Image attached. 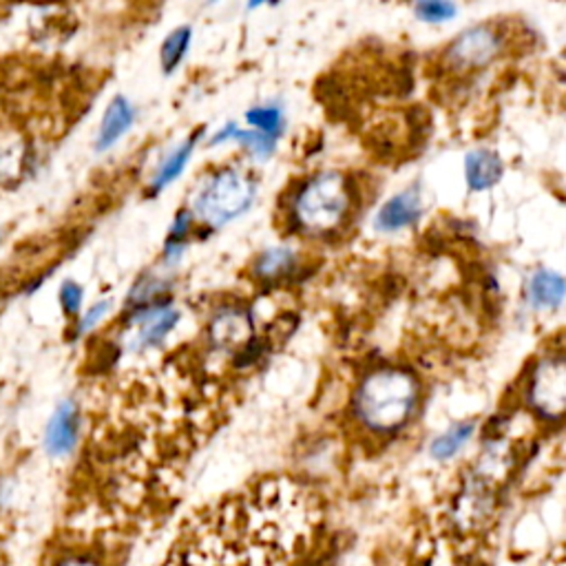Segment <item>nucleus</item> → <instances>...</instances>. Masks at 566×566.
<instances>
[{
    "mask_svg": "<svg viewBox=\"0 0 566 566\" xmlns=\"http://www.w3.org/2000/svg\"><path fill=\"white\" fill-rule=\"evenodd\" d=\"M191 40H193V29L188 25L173 29L164 38L162 49H160V62H162V70L166 76H171L181 65L188 53V47H191Z\"/></svg>",
    "mask_w": 566,
    "mask_h": 566,
    "instance_id": "obj_18",
    "label": "nucleus"
},
{
    "mask_svg": "<svg viewBox=\"0 0 566 566\" xmlns=\"http://www.w3.org/2000/svg\"><path fill=\"white\" fill-rule=\"evenodd\" d=\"M299 257L288 246H273L255 260L253 277L264 284H277L288 279L297 271Z\"/></svg>",
    "mask_w": 566,
    "mask_h": 566,
    "instance_id": "obj_12",
    "label": "nucleus"
},
{
    "mask_svg": "<svg viewBox=\"0 0 566 566\" xmlns=\"http://www.w3.org/2000/svg\"><path fill=\"white\" fill-rule=\"evenodd\" d=\"M474 433H476V420H461V423L452 425L445 433H440L431 440V445H429L431 458H436L440 463L452 461L469 445Z\"/></svg>",
    "mask_w": 566,
    "mask_h": 566,
    "instance_id": "obj_17",
    "label": "nucleus"
},
{
    "mask_svg": "<svg viewBox=\"0 0 566 566\" xmlns=\"http://www.w3.org/2000/svg\"><path fill=\"white\" fill-rule=\"evenodd\" d=\"M134 120H136V109L131 106V102L124 96H115L104 111L96 149L102 153L115 147L124 134H129V129L134 127Z\"/></svg>",
    "mask_w": 566,
    "mask_h": 566,
    "instance_id": "obj_10",
    "label": "nucleus"
},
{
    "mask_svg": "<svg viewBox=\"0 0 566 566\" xmlns=\"http://www.w3.org/2000/svg\"><path fill=\"white\" fill-rule=\"evenodd\" d=\"M414 14L427 25H443L458 16L454 0H414Z\"/></svg>",
    "mask_w": 566,
    "mask_h": 566,
    "instance_id": "obj_20",
    "label": "nucleus"
},
{
    "mask_svg": "<svg viewBox=\"0 0 566 566\" xmlns=\"http://www.w3.org/2000/svg\"><path fill=\"white\" fill-rule=\"evenodd\" d=\"M51 566H104V562L91 553H67L53 559Z\"/></svg>",
    "mask_w": 566,
    "mask_h": 566,
    "instance_id": "obj_24",
    "label": "nucleus"
},
{
    "mask_svg": "<svg viewBox=\"0 0 566 566\" xmlns=\"http://www.w3.org/2000/svg\"><path fill=\"white\" fill-rule=\"evenodd\" d=\"M226 142H237L239 147H243L250 155L257 158V160H268L273 158L275 149H277V140L271 136H264L260 131H241L235 122L224 124V129H219L213 140L211 147H219Z\"/></svg>",
    "mask_w": 566,
    "mask_h": 566,
    "instance_id": "obj_14",
    "label": "nucleus"
},
{
    "mask_svg": "<svg viewBox=\"0 0 566 566\" xmlns=\"http://www.w3.org/2000/svg\"><path fill=\"white\" fill-rule=\"evenodd\" d=\"M502 53V36L491 25L463 32L448 49L445 62L454 72H480Z\"/></svg>",
    "mask_w": 566,
    "mask_h": 566,
    "instance_id": "obj_6",
    "label": "nucleus"
},
{
    "mask_svg": "<svg viewBox=\"0 0 566 566\" xmlns=\"http://www.w3.org/2000/svg\"><path fill=\"white\" fill-rule=\"evenodd\" d=\"M0 241H3V230H0Z\"/></svg>",
    "mask_w": 566,
    "mask_h": 566,
    "instance_id": "obj_27",
    "label": "nucleus"
},
{
    "mask_svg": "<svg viewBox=\"0 0 566 566\" xmlns=\"http://www.w3.org/2000/svg\"><path fill=\"white\" fill-rule=\"evenodd\" d=\"M527 403L538 418L562 420L566 410V365L562 354H549L531 367Z\"/></svg>",
    "mask_w": 566,
    "mask_h": 566,
    "instance_id": "obj_4",
    "label": "nucleus"
},
{
    "mask_svg": "<svg viewBox=\"0 0 566 566\" xmlns=\"http://www.w3.org/2000/svg\"><path fill=\"white\" fill-rule=\"evenodd\" d=\"M213 3H217V0H206V5H213Z\"/></svg>",
    "mask_w": 566,
    "mask_h": 566,
    "instance_id": "obj_26",
    "label": "nucleus"
},
{
    "mask_svg": "<svg viewBox=\"0 0 566 566\" xmlns=\"http://www.w3.org/2000/svg\"><path fill=\"white\" fill-rule=\"evenodd\" d=\"M209 341L215 350L232 354V359L255 343V324L250 312L239 305L219 307L209 324Z\"/></svg>",
    "mask_w": 566,
    "mask_h": 566,
    "instance_id": "obj_7",
    "label": "nucleus"
},
{
    "mask_svg": "<svg viewBox=\"0 0 566 566\" xmlns=\"http://www.w3.org/2000/svg\"><path fill=\"white\" fill-rule=\"evenodd\" d=\"M179 319L181 312L164 301L131 310L124 345H127L129 352H147L151 348H158L177 328Z\"/></svg>",
    "mask_w": 566,
    "mask_h": 566,
    "instance_id": "obj_5",
    "label": "nucleus"
},
{
    "mask_svg": "<svg viewBox=\"0 0 566 566\" xmlns=\"http://www.w3.org/2000/svg\"><path fill=\"white\" fill-rule=\"evenodd\" d=\"M58 301H60V307H62V312L67 314V317H78L80 310H83V303H85V290H83L80 284L70 279V281L60 286Z\"/></svg>",
    "mask_w": 566,
    "mask_h": 566,
    "instance_id": "obj_22",
    "label": "nucleus"
},
{
    "mask_svg": "<svg viewBox=\"0 0 566 566\" xmlns=\"http://www.w3.org/2000/svg\"><path fill=\"white\" fill-rule=\"evenodd\" d=\"M193 224H196V217L191 211H179L173 219V226L168 230V237H166V246H164V260L166 262H175L179 257V253L186 246V239L188 235H191L193 230Z\"/></svg>",
    "mask_w": 566,
    "mask_h": 566,
    "instance_id": "obj_21",
    "label": "nucleus"
},
{
    "mask_svg": "<svg viewBox=\"0 0 566 566\" xmlns=\"http://www.w3.org/2000/svg\"><path fill=\"white\" fill-rule=\"evenodd\" d=\"M423 217V200L418 188H407V191H401L399 196L390 198L379 213H376L374 226L376 230L381 232H399L405 228H412L418 219Z\"/></svg>",
    "mask_w": 566,
    "mask_h": 566,
    "instance_id": "obj_9",
    "label": "nucleus"
},
{
    "mask_svg": "<svg viewBox=\"0 0 566 566\" xmlns=\"http://www.w3.org/2000/svg\"><path fill=\"white\" fill-rule=\"evenodd\" d=\"M502 173H505V164L491 149H476L465 158V179L471 193L489 191L500 181Z\"/></svg>",
    "mask_w": 566,
    "mask_h": 566,
    "instance_id": "obj_11",
    "label": "nucleus"
},
{
    "mask_svg": "<svg viewBox=\"0 0 566 566\" xmlns=\"http://www.w3.org/2000/svg\"><path fill=\"white\" fill-rule=\"evenodd\" d=\"M566 284L562 275L553 271H538L527 286V299L536 310H557L564 301Z\"/></svg>",
    "mask_w": 566,
    "mask_h": 566,
    "instance_id": "obj_15",
    "label": "nucleus"
},
{
    "mask_svg": "<svg viewBox=\"0 0 566 566\" xmlns=\"http://www.w3.org/2000/svg\"><path fill=\"white\" fill-rule=\"evenodd\" d=\"M80 440V407L74 399L58 403L45 427V452L51 458H67Z\"/></svg>",
    "mask_w": 566,
    "mask_h": 566,
    "instance_id": "obj_8",
    "label": "nucleus"
},
{
    "mask_svg": "<svg viewBox=\"0 0 566 566\" xmlns=\"http://www.w3.org/2000/svg\"><path fill=\"white\" fill-rule=\"evenodd\" d=\"M246 122L255 131L271 136L275 140H279V136L286 131V115H284L281 106H275V104L255 106V109L246 111Z\"/></svg>",
    "mask_w": 566,
    "mask_h": 566,
    "instance_id": "obj_19",
    "label": "nucleus"
},
{
    "mask_svg": "<svg viewBox=\"0 0 566 566\" xmlns=\"http://www.w3.org/2000/svg\"><path fill=\"white\" fill-rule=\"evenodd\" d=\"M200 136H202V131L193 134L191 138H188L186 142H181L179 147H175V149L162 160L160 168L155 171V175H153V179H151V196L162 193L164 188H168L175 179L181 177V173L186 171L188 162H191V158H193V151H196V147H198Z\"/></svg>",
    "mask_w": 566,
    "mask_h": 566,
    "instance_id": "obj_13",
    "label": "nucleus"
},
{
    "mask_svg": "<svg viewBox=\"0 0 566 566\" xmlns=\"http://www.w3.org/2000/svg\"><path fill=\"white\" fill-rule=\"evenodd\" d=\"M277 0H248V12H255V10H260V8H264V5H275Z\"/></svg>",
    "mask_w": 566,
    "mask_h": 566,
    "instance_id": "obj_25",
    "label": "nucleus"
},
{
    "mask_svg": "<svg viewBox=\"0 0 566 566\" xmlns=\"http://www.w3.org/2000/svg\"><path fill=\"white\" fill-rule=\"evenodd\" d=\"M354 211L350 179L324 171L305 179L290 204V224L307 237H328L341 230Z\"/></svg>",
    "mask_w": 566,
    "mask_h": 566,
    "instance_id": "obj_2",
    "label": "nucleus"
},
{
    "mask_svg": "<svg viewBox=\"0 0 566 566\" xmlns=\"http://www.w3.org/2000/svg\"><path fill=\"white\" fill-rule=\"evenodd\" d=\"M111 312V301H98V303H93L83 317H80V322H78V330H76V335H87V332H91V330H96L104 319H106V314Z\"/></svg>",
    "mask_w": 566,
    "mask_h": 566,
    "instance_id": "obj_23",
    "label": "nucleus"
},
{
    "mask_svg": "<svg viewBox=\"0 0 566 566\" xmlns=\"http://www.w3.org/2000/svg\"><path fill=\"white\" fill-rule=\"evenodd\" d=\"M29 164V144L16 131L0 134V181L18 179Z\"/></svg>",
    "mask_w": 566,
    "mask_h": 566,
    "instance_id": "obj_16",
    "label": "nucleus"
},
{
    "mask_svg": "<svg viewBox=\"0 0 566 566\" xmlns=\"http://www.w3.org/2000/svg\"><path fill=\"white\" fill-rule=\"evenodd\" d=\"M257 198L255 179L239 168L226 166L215 171L193 200V217L211 228H222L241 217Z\"/></svg>",
    "mask_w": 566,
    "mask_h": 566,
    "instance_id": "obj_3",
    "label": "nucleus"
},
{
    "mask_svg": "<svg viewBox=\"0 0 566 566\" xmlns=\"http://www.w3.org/2000/svg\"><path fill=\"white\" fill-rule=\"evenodd\" d=\"M418 376L401 365H381L367 372L354 392V416L372 433H397L420 405Z\"/></svg>",
    "mask_w": 566,
    "mask_h": 566,
    "instance_id": "obj_1",
    "label": "nucleus"
}]
</instances>
